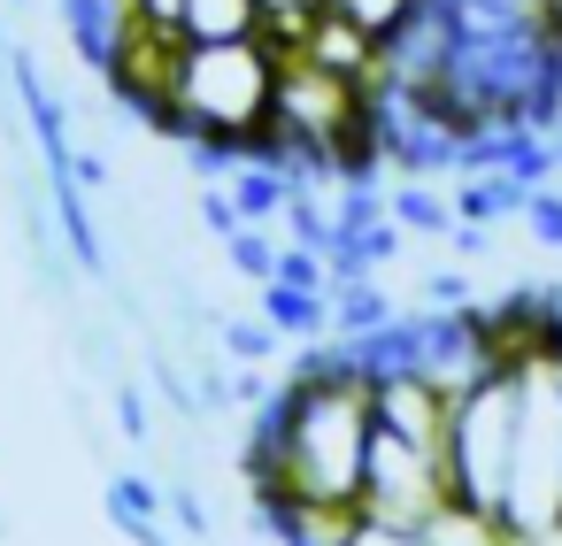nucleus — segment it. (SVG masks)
I'll use <instances>...</instances> for the list:
<instances>
[{"mask_svg": "<svg viewBox=\"0 0 562 546\" xmlns=\"http://www.w3.org/2000/svg\"><path fill=\"white\" fill-rule=\"evenodd\" d=\"M424 546H508V531H501L493 515H477V508L447 500V508L424 523Z\"/></svg>", "mask_w": 562, "mask_h": 546, "instance_id": "4468645a", "label": "nucleus"}, {"mask_svg": "<svg viewBox=\"0 0 562 546\" xmlns=\"http://www.w3.org/2000/svg\"><path fill=\"white\" fill-rule=\"evenodd\" d=\"M501 323V346L493 362L454 393V416H447V485L462 508L493 515L508 508V477H516V416H524V362H516V331L508 316Z\"/></svg>", "mask_w": 562, "mask_h": 546, "instance_id": "20e7f679", "label": "nucleus"}, {"mask_svg": "<svg viewBox=\"0 0 562 546\" xmlns=\"http://www.w3.org/2000/svg\"><path fill=\"white\" fill-rule=\"evenodd\" d=\"M139 24H155V32H178V39H186V0H139Z\"/></svg>", "mask_w": 562, "mask_h": 546, "instance_id": "4be33fe9", "label": "nucleus"}, {"mask_svg": "<svg viewBox=\"0 0 562 546\" xmlns=\"http://www.w3.org/2000/svg\"><path fill=\"white\" fill-rule=\"evenodd\" d=\"M324 16H331V0H262V24H270L278 47H301Z\"/></svg>", "mask_w": 562, "mask_h": 546, "instance_id": "f3484780", "label": "nucleus"}, {"mask_svg": "<svg viewBox=\"0 0 562 546\" xmlns=\"http://www.w3.org/2000/svg\"><path fill=\"white\" fill-rule=\"evenodd\" d=\"M278 254H285V247L270 239V224H239V231L224 239V262H232L239 277H255V285H270V277H278Z\"/></svg>", "mask_w": 562, "mask_h": 546, "instance_id": "dca6fc26", "label": "nucleus"}, {"mask_svg": "<svg viewBox=\"0 0 562 546\" xmlns=\"http://www.w3.org/2000/svg\"><path fill=\"white\" fill-rule=\"evenodd\" d=\"M55 16H63V32H70V47H78V62L86 70H116V55L132 47V32H139V0H55Z\"/></svg>", "mask_w": 562, "mask_h": 546, "instance_id": "423d86ee", "label": "nucleus"}, {"mask_svg": "<svg viewBox=\"0 0 562 546\" xmlns=\"http://www.w3.org/2000/svg\"><path fill=\"white\" fill-rule=\"evenodd\" d=\"M278 78H285V47L270 32L262 39H186L155 132H170L178 147H193V162L209 178H224L239 155L270 147Z\"/></svg>", "mask_w": 562, "mask_h": 546, "instance_id": "f03ea898", "label": "nucleus"}, {"mask_svg": "<svg viewBox=\"0 0 562 546\" xmlns=\"http://www.w3.org/2000/svg\"><path fill=\"white\" fill-rule=\"evenodd\" d=\"M116 416H124V431H132V439H147V400H139L132 385L116 393Z\"/></svg>", "mask_w": 562, "mask_h": 546, "instance_id": "5701e85b", "label": "nucleus"}, {"mask_svg": "<svg viewBox=\"0 0 562 546\" xmlns=\"http://www.w3.org/2000/svg\"><path fill=\"white\" fill-rule=\"evenodd\" d=\"M262 0H186V39H262Z\"/></svg>", "mask_w": 562, "mask_h": 546, "instance_id": "ddd939ff", "label": "nucleus"}, {"mask_svg": "<svg viewBox=\"0 0 562 546\" xmlns=\"http://www.w3.org/2000/svg\"><path fill=\"white\" fill-rule=\"evenodd\" d=\"M170 515H178V531L209 538V508H201V492H193V485H170Z\"/></svg>", "mask_w": 562, "mask_h": 546, "instance_id": "412c9836", "label": "nucleus"}, {"mask_svg": "<svg viewBox=\"0 0 562 546\" xmlns=\"http://www.w3.org/2000/svg\"><path fill=\"white\" fill-rule=\"evenodd\" d=\"M224 354H232L239 369H255V362L278 354V331H270V323H224Z\"/></svg>", "mask_w": 562, "mask_h": 546, "instance_id": "6ab92c4d", "label": "nucleus"}, {"mask_svg": "<svg viewBox=\"0 0 562 546\" xmlns=\"http://www.w3.org/2000/svg\"><path fill=\"white\" fill-rule=\"evenodd\" d=\"M331 316H339V339H362V331H385L401 316V300L385 293V277H339L331 285Z\"/></svg>", "mask_w": 562, "mask_h": 546, "instance_id": "9b49d317", "label": "nucleus"}, {"mask_svg": "<svg viewBox=\"0 0 562 546\" xmlns=\"http://www.w3.org/2000/svg\"><path fill=\"white\" fill-rule=\"evenodd\" d=\"M47 193H55V224H63V239H70L78 270H86V277H101V270H109V247H101L93 208H86V185H78V178H47Z\"/></svg>", "mask_w": 562, "mask_h": 546, "instance_id": "1a4fd4ad", "label": "nucleus"}, {"mask_svg": "<svg viewBox=\"0 0 562 546\" xmlns=\"http://www.w3.org/2000/svg\"><path fill=\"white\" fill-rule=\"evenodd\" d=\"M416 9H424V0H331V16H339V24H355V32H362V39H378V47H385Z\"/></svg>", "mask_w": 562, "mask_h": 546, "instance_id": "2eb2a0df", "label": "nucleus"}, {"mask_svg": "<svg viewBox=\"0 0 562 546\" xmlns=\"http://www.w3.org/2000/svg\"><path fill=\"white\" fill-rule=\"evenodd\" d=\"M524 231L539 239V254H562V185H531V201H524Z\"/></svg>", "mask_w": 562, "mask_h": 546, "instance_id": "a211bd4d", "label": "nucleus"}, {"mask_svg": "<svg viewBox=\"0 0 562 546\" xmlns=\"http://www.w3.org/2000/svg\"><path fill=\"white\" fill-rule=\"evenodd\" d=\"M378 439V377H362L339 346H308V362L255 408L247 485L255 500H301L316 515H355Z\"/></svg>", "mask_w": 562, "mask_h": 546, "instance_id": "f257e3e1", "label": "nucleus"}, {"mask_svg": "<svg viewBox=\"0 0 562 546\" xmlns=\"http://www.w3.org/2000/svg\"><path fill=\"white\" fill-rule=\"evenodd\" d=\"M516 362H524V416H516V477L501 531L508 546H562V323L547 300L508 308Z\"/></svg>", "mask_w": 562, "mask_h": 546, "instance_id": "7ed1b4c3", "label": "nucleus"}, {"mask_svg": "<svg viewBox=\"0 0 562 546\" xmlns=\"http://www.w3.org/2000/svg\"><path fill=\"white\" fill-rule=\"evenodd\" d=\"M109 515L139 538V546H162V515H170V492H155L139 469H116L109 477Z\"/></svg>", "mask_w": 562, "mask_h": 546, "instance_id": "9d476101", "label": "nucleus"}, {"mask_svg": "<svg viewBox=\"0 0 562 546\" xmlns=\"http://www.w3.org/2000/svg\"><path fill=\"white\" fill-rule=\"evenodd\" d=\"M262 323H270L285 346H331V339H339L331 293H301V285H262Z\"/></svg>", "mask_w": 562, "mask_h": 546, "instance_id": "0eeeda50", "label": "nucleus"}, {"mask_svg": "<svg viewBox=\"0 0 562 546\" xmlns=\"http://www.w3.org/2000/svg\"><path fill=\"white\" fill-rule=\"evenodd\" d=\"M339 546H424V531H401V523H378V515H347Z\"/></svg>", "mask_w": 562, "mask_h": 546, "instance_id": "aec40b11", "label": "nucleus"}, {"mask_svg": "<svg viewBox=\"0 0 562 546\" xmlns=\"http://www.w3.org/2000/svg\"><path fill=\"white\" fill-rule=\"evenodd\" d=\"M393 224L401 231H424V239H454V193H431L424 178H393Z\"/></svg>", "mask_w": 562, "mask_h": 546, "instance_id": "f8f14e48", "label": "nucleus"}, {"mask_svg": "<svg viewBox=\"0 0 562 546\" xmlns=\"http://www.w3.org/2000/svg\"><path fill=\"white\" fill-rule=\"evenodd\" d=\"M447 500H454V485H447V454H439V446H416V439H401V431L378 423V439H370V477H362V508H355V515H378V523L424 531Z\"/></svg>", "mask_w": 562, "mask_h": 546, "instance_id": "39448f33", "label": "nucleus"}, {"mask_svg": "<svg viewBox=\"0 0 562 546\" xmlns=\"http://www.w3.org/2000/svg\"><path fill=\"white\" fill-rule=\"evenodd\" d=\"M524 201H531V185L516 178V170H470V178H454V216L462 224H524Z\"/></svg>", "mask_w": 562, "mask_h": 546, "instance_id": "6e6552de", "label": "nucleus"}]
</instances>
